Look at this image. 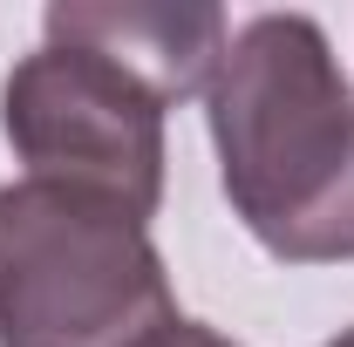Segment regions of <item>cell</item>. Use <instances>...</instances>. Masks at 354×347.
Segmentation results:
<instances>
[{
    "label": "cell",
    "instance_id": "cell-1",
    "mask_svg": "<svg viewBox=\"0 0 354 347\" xmlns=\"http://www.w3.org/2000/svg\"><path fill=\"white\" fill-rule=\"evenodd\" d=\"M218 184L286 265L354 259V88L313 14H252L205 88Z\"/></svg>",
    "mask_w": 354,
    "mask_h": 347
},
{
    "label": "cell",
    "instance_id": "cell-2",
    "mask_svg": "<svg viewBox=\"0 0 354 347\" xmlns=\"http://www.w3.org/2000/svg\"><path fill=\"white\" fill-rule=\"evenodd\" d=\"M177 293L150 218L75 184H0V347H157Z\"/></svg>",
    "mask_w": 354,
    "mask_h": 347
},
{
    "label": "cell",
    "instance_id": "cell-3",
    "mask_svg": "<svg viewBox=\"0 0 354 347\" xmlns=\"http://www.w3.org/2000/svg\"><path fill=\"white\" fill-rule=\"evenodd\" d=\"M164 116L171 102L95 48L41 41L0 82V130L28 177L116 198L136 218L164 205Z\"/></svg>",
    "mask_w": 354,
    "mask_h": 347
},
{
    "label": "cell",
    "instance_id": "cell-4",
    "mask_svg": "<svg viewBox=\"0 0 354 347\" xmlns=\"http://www.w3.org/2000/svg\"><path fill=\"white\" fill-rule=\"evenodd\" d=\"M48 41L95 48L109 62H123L130 75L157 88L164 102H191L218 75V55L232 41L218 7H191V0H55L41 14Z\"/></svg>",
    "mask_w": 354,
    "mask_h": 347
},
{
    "label": "cell",
    "instance_id": "cell-5",
    "mask_svg": "<svg viewBox=\"0 0 354 347\" xmlns=\"http://www.w3.org/2000/svg\"><path fill=\"white\" fill-rule=\"evenodd\" d=\"M157 347H239V341H225L218 327H205V320H177Z\"/></svg>",
    "mask_w": 354,
    "mask_h": 347
},
{
    "label": "cell",
    "instance_id": "cell-6",
    "mask_svg": "<svg viewBox=\"0 0 354 347\" xmlns=\"http://www.w3.org/2000/svg\"><path fill=\"white\" fill-rule=\"evenodd\" d=\"M320 347H354V327H341V334H334V341H320Z\"/></svg>",
    "mask_w": 354,
    "mask_h": 347
}]
</instances>
